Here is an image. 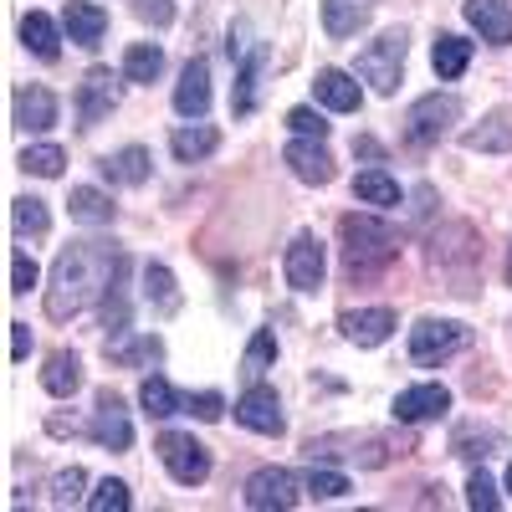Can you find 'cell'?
Here are the masks:
<instances>
[{"mask_svg":"<svg viewBox=\"0 0 512 512\" xmlns=\"http://www.w3.org/2000/svg\"><path fill=\"white\" fill-rule=\"evenodd\" d=\"M118 272H123V256H118L113 241H72V246H62L57 267H52V287H47V318L67 323L77 313H88L113 287Z\"/></svg>","mask_w":512,"mask_h":512,"instance_id":"obj_1","label":"cell"},{"mask_svg":"<svg viewBox=\"0 0 512 512\" xmlns=\"http://www.w3.org/2000/svg\"><path fill=\"white\" fill-rule=\"evenodd\" d=\"M338 241H344V272L354 282L379 277L400 256V231L379 216H344L338 221Z\"/></svg>","mask_w":512,"mask_h":512,"instance_id":"obj_2","label":"cell"},{"mask_svg":"<svg viewBox=\"0 0 512 512\" xmlns=\"http://www.w3.org/2000/svg\"><path fill=\"white\" fill-rule=\"evenodd\" d=\"M405 52H410V36L405 31H384L379 41H369V47L359 52V77L369 82V88L379 98H390L400 88V72H405Z\"/></svg>","mask_w":512,"mask_h":512,"instance_id":"obj_3","label":"cell"},{"mask_svg":"<svg viewBox=\"0 0 512 512\" xmlns=\"http://www.w3.org/2000/svg\"><path fill=\"white\" fill-rule=\"evenodd\" d=\"M461 118V98L456 93H425L420 103H410L405 113V144L410 149H431L451 134V123Z\"/></svg>","mask_w":512,"mask_h":512,"instance_id":"obj_4","label":"cell"},{"mask_svg":"<svg viewBox=\"0 0 512 512\" xmlns=\"http://www.w3.org/2000/svg\"><path fill=\"white\" fill-rule=\"evenodd\" d=\"M466 344H472V328L451 323V318H420V323L410 328V359H415L420 369H431V364L461 354Z\"/></svg>","mask_w":512,"mask_h":512,"instance_id":"obj_5","label":"cell"},{"mask_svg":"<svg viewBox=\"0 0 512 512\" xmlns=\"http://www.w3.org/2000/svg\"><path fill=\"white\" fill-rule=\"evenodd\" d=\"M303 477L297 472H287V466H262V472H251V482H246V507L251 512H287V507H297L303 502Z\"/></svg>","mask_w":512,"mask_h":512,"instance_id":"obj_6","label":"cell"},{"mask_svg":"<svg viewBox=\"0 0 512 512\" xmlns=\"http://www.w3.org/2000/svg\"><path fill=\"white\" fill-rule=\"evenodd\" d=\"M159 461H164V472L175 477L180 487H200L210 477V451L195 436H185V431H164L159 436Z\"/></svg>","mask_w":512,"mask_h":512,"instance_id":"obj_7","label":"cell"},{"mask_svg":"<svg viewBox=\"0 0 512 512\" xmlns=\"http://www.w3.org/2000/svg\"><path fill=\"white\" fill-rule=\"evenodd\" d=\"M82 436H93L103 451H128L134 446V425H128V410H123V400L113 390L98 395V410H93L88 425H82Z\"/></svg>","mask_w":512,"mask_h":512,"instance_id":"obj_8","label":"cell"},{"mask_svg":"<svg viewBox=\"0 0 512 512\" xmlns=\"http://www.w3.org/2000/svg\"><path fill=\"white\" fill-rule=\"evenodd\" d=\"M118 108V82L108 67H88V77L77 82V128H98Z\"/></svg>","mask_w":512,"mask_h":512,"instance_id":"obj_9","label":"cell"},{"mask_svg":"<svg viewBox=\"0 0 512 512\" xmlns=\"http://www.w3.org/2000/svg\"><path fill=\"white\" fill-rule=\"evenodd\" d=\"M282 272H287V282H292L297 292H318V287H323V272H328L318 236L297 231V236H292V246H287V256H282Z\"/></svg>","mask_w":512,"mask_h":512,"instance_id":"obj_10","label":"cell"},{"mask_svg":"<svg viewBox=\"0 0 512 512\" xmlns=\"http://www.w3.org/2000/svg\"><path fill=\"white\" fill-rule=\"evenodd\" d=\"M236 420L256 436H282V425H287L282 400H277V390H267V384H251V390L236 400Z\"/></svg>","mask_w":512,"mask_h":512,"instance_id":"obj_11","label":"cell"},{"mask_svg":"<svg viewBox=\"0 0 512 512\" xmlns=\"http://www.w3.org/2000/svg\"><path fill=\"white\" fill-rule=\"evenodd\" d=\"M446 410H451V390H446V384H410V390L395 395V420H405V425L441 420Z\"/></svg>","mask_w":512,"mask_h":512,"instance_id":"obj_12","label":"cell"},{"mask_svg":"<svg viewBox=\"0 0 512 512\" xmlns=\"http://www.w3.org/2000/svg\"><path fill=\"white\" fill-rule=\"evenodd\" d=\"M461 16L472 31H482V41H492V47H507L512 41V0H466Z\"/></svg>","mask_w":512,"mask_h":512,"instance_id":"obj_13","label":"cell"},{"mask_svg":"<svg viewBox=\"0 0 512 512\" xmlns=\"http://www.w3.org/2000/svg\"><path fill=\"white\" fill-rule=\"evenodd\" d=\"M205 108H210V62L190 57L180 82H175V113L180 118H205Z\"/></svg>","mask_w":512,"mask_h":512,"instance_id":"obj_14","label":"cell"},{"mask_svg":"<svg viewBox=\"0 0 512 512\" xmlns=\"http://www.w3.org/2000/svg\"><path fill=\"white\" fill-rule=\"evenodd\" d=\"M282 159L303 185H328L333 180V154L323 149V139H292Z\"/></svg>","mask_w":512,"mask_h":512,"instance_id":"obj_15","label":"cell"},{"mask_svg":"<svg viewBox=\"0 0 512 512\" xmlns=\"http://www.w3.org/2000/svg\"><path fill=\"white\" fill-rule=\"evenodd\" d=\"M338 328H344L349 344H359V349H379L400 323H395L390 308H359V313H344V318H338Z\"/></svg>","mask_w":512,"mask_h":512,"instance_id":"obj_16","label":"cell"},{"mask_svg":"<svg viewBox=\"0 0 512 512\" xmlns=\"http://www.w3.org/2000/svg\"><path fill=\"white\" fill-rule=\"evenodd\" d=\"M62 26L72 36V47H103V31H108V11L93 6V0H67V11H62Z\"/></svg>","mask_w":512,"mask_h":512,"instance_id":"obj_17","label":"cell"},{"mask_svg":"<svg viewBox=\"0 0 512 512\" xmlns=\"http://www.w3.org/2000/svg\"><path fill=\"white\" fill-rule=\"evenodd\" d=\"M262 72H267V41H256V47L241 57V67H236V88H231V113H236V118H246V113L256 108Z\"/></svg>","mask_w":512,"mask_h":512,"instance_id":"obj_18","label":"cell"},{"mask_svg":"<svg viewBox=\"0 0 512 512\" xmlns=\"http://www.w3.org/2000/svg\"><path fill=\"white\" fill-rule=\"evenodd\" d=\"M52 123H57V98L41 88V82H31V88L16 93V128H26V134H47Z\"/></svg>","mask_w":512,"mask_h":512,"instance_id":"obj_19","label":"cell"},{"mask_svg":"<svg viewBox=\"0 0 512 512\" xmlns=\"http://www.w3.org/2000/svg\"><path fill=\"white\" fill-rule=\"evenodd\" d=\"M466 149L472 154H507L512 149V108H497L477 128H466Z\"/></svg>","mask_w":512,"mask_h":512,"instance_id":"obj_20","label":"cell"},{"mask_svg":"<svg viewBox=\"0 0 512 512\" xmlns=\"http://www.w3.org/2000/svg\"><path fill=\"white\" fill-rule=\"evenodd\" d=\"M313 93H318V103L333 108V113H354V108H359V82H354L349 72H338V67H323V72H318Z\"/></svg>","mask_w":512,"mask_h":512,"instance_id":"obj_21","label":"cell"},{"mask_svg":"<svg viewBox=\"0 0 512 512\" xmlns=\"http://www.w3.org/2000/svg\"><path fill=\"white\" fill-rule=\"evenodd\" d=\"M41 390L57 395V400L77 395V390H82V359H77L72 349H57V354L47 359V369H41Z\"/></svg>","mask_w":512,"mask_h":512,"instance_id":"obj_22","label":"cell"},{"mask_svg":"<svg viewBox=\"0 0 512 512\" xmlns=\"http://www.w3.org/2000/svg\"><path fill=\"white\" fill-rule=\"evenodd\" d=\"M216 144H221V134L210 123H200V118H195V128H175V134H169V154H175L180 164L210 159V154H216Z\"/></svg>","mask_w":512,"mask_h":512,"instance_id":"obj_23","label":"cell"},{"mask_svg":"<svg viewBox=\"0 0 512 512\" xmlns=\"http://www.w3.org/2000/svg\"><path fill=\"white\" fill-rule=\"evenodd\" d=\"M21 47H26L36 62H57V57H62V41H57V26H52V16L31 11V16L21 21Z\"/></svg>","mask_w":512,"mask_h":512,"instance_id":"obj_24","label":"cell"},{"mask_svg":"<svg viewBox=\"0 0 512 512\" xmlns=\"http://www.w3.org/2000/svg\"><path fill=\"white\" fill-rule=\"evenodd\" d=\"M67 210H72V221H82V226H113V195H103V190H93V185H77L72 195H67Z\"/></svg>","mask_w":512,"mask_h":512,"instance_id":"obj_25","label":"cell"},{"mask_svg":"<svg viewBox=\"0 0 512 512\" xmlns=\"http://www.w3.org/2000/svg\"><path fill=\"white\" fill-rule=\"evenodd\" d=\"M364 21H369V6H359V0H323V31H328L333 41L359 36Z\"/></svg>","mask_w":512,"mask_h":512,"instance_id":"obj_26","label":"cell"},{"mask_svg":"<svg viewBox=\"0 0 512 512\" xmlns=\"http://www.w3.org/2000/svg\"><path fill=\"white\" fill-rule=\"evenodd\" d=\"M431 62H436V77H441V82H456V77L466 72V62H472V41L441 31L436 47H431Z\"/></svg>","mask_w":512,"mask_h":512,"instance_id":"obj_27","label":"cell"},{"mask_svg":"<svg viewBox=\"0 0 512 512\" xmlns=\"http://www.w3.org/2000/svg\"><path fill=\"white\" fill-rule=\"evenodd\" d=\"M144 297L154 303V313H159V318H175V313H180V287H175V272L159 267V262H149V267H144Z\"/></svg>","mask_w":512,"mask_h":512,"instance_id":"obj_28","label":"cell"},{"mask_svg":"<svg viewBox=\"0 0 512 512\" xmlns=\"http://www.w3.org/2000/svg\"><path fill=\"white\" fill-rule=\"evenodd\" d=\"M103 175L118 180V185H144V180H149V149L128 144V149L108 154V159H103Z\"/></svg>","mask_w":512,"mask_h":512,"instance_id":"obj_29","label":"cell"},{"mask_svg":"<svg viewBox=\"0 0 512 512\" xmlns=\"http://www.w3.org/2000/svg\"><path fill=\"white\" fill-rule=\"evenodd\" d=\"M139 405L149 410V420H164V415H180V395H175V384H169L164 374H149L139 384Z\"/></svg>","mask_w":512,"mask_h":512,"instance_id":"obj_30","label":"cell"},{"mask_svg":"<svg viewBox=\"0 0 512 512\" xmlns=\"http://www.w3.org/2000/svg\"><path fill=\"white\" fill-rule=\"evenodd\" d=\"M164 72V52L154 47V41H134V47L123 52V77L128 82H154Z\"/></svg>","mask_w":512,"mask_h":512,"instance_id":"obj_31","label":"cell"},{"mask_svg":"<svg viewBox=\"0 0 512 512\" xmlns=\"http://www.w3.org/2000/svg\"><path fill=\"white\" fill-rule=\"evenodd\" d=\"M11 221H16V236H47V231H52L47 200H36V195L11 200Z\"/></svg>","mask_w":512,"mask_h":512,"instance_id":"obj_32","label":"cell"},{"mask_svg":"<svg viewBox=\"0 0 512 512\" xmlns=\"http://www.w3.org/2000/svg\"><path fill=\"white\" fill-rule=\"evenodd\" d=\"M108 359H118V364L164 359V344H159V338H128V333H113V338H108Z\"/></svg>","mask_w":512,"mask_h":512,"instance_id":"obj_33","label":"cell"},{"mask_svg":"<svg viewBox=\"0 0 512 512\" xmlns=\"http://www.w3.org/2000/svg\"><path fill=\"white\" fill-rule=\"evenodd\" d=\"M354 195L364 205H400V185L384 175V169H364V175L354 180Z\"/></svg>","mask_w":512,"mask_h":512,"instance_id":"obj_34","label":"cell"},{"mask_svg":"<svg viewBox=\"0 0 512 512\" xmlns=\"http://www.w3.org/2000/svg\"><path fill=\"white\" fill-rule=\"evenodd\" d=\"M62 164H67V154L57 144H36V149L21 154V169H26V175H41V180H57Z\"/></svg>","mask_w":512,"mask_h":512,"instance_id":"obj_35","label":"cell"},{"mask_svg":"<svg viewBox=\"0 0 512 512\" xmlns=\"http://www.w3.org/2000/svg\"><path fill=\"white\" fill-rule=\"evenodd\" d=\"M303 487H308V497H349L354 492L349 477L344 472H328V466H313V472L303 477Z\"/></svg>","mask_w":512,"mask_h":512,"instance_id":"obj_36","label":"cell"},{"mask_svg":"<svg viewBox=\"0 0 512 512\" xmlns=\"http://www.w3.org/2000/svg\"><path fill=\"white\" fill-rule=\"evenodd\" d=\"M466 507H472V512H497V507H502V497H497V482L482 472V466L472 472V482H466Z\"/></svg>","mask_w":512,"mask_h":512,"instance_id":"obj_37","label":"cell"},{"mask_svg":"<svg viewBox=\"0 0 512 512\" xmlns=\"http://www.w3.org/2000/svg\"><path fill=\"white\" fill-rule=\"evenodd\" d=\"M82 487H88V472L82 466H67V472L52 477V507H72L82 497Z\"/></svg>","mask_w":512,"mask_h":512,"instance_id":"obj_38","label":"cell"},{"mask_svg":"<svg viewBox=\"0 0 512 512\" xmlns=\"http://www.w3.org/2000/svg\"><path fill=\"white\" fill-rule=\"evenodd\" d=\"M128 502H134V497H128V487L123 482H98V492L88 497V512H128Z\"/></svg>","mask_w":512,"mask_h":512,"instance_id":"obj_39","label":"cell"},{"mask_svg":"<svg viewBox=\"0 0 512 512\" xmlns=\"http://www.w3.org/2000/svg\"><path fill=\"white\" fill-rule=\"evenodd\" d=\"M272 354H277V338L262 328V333L251 338V349H246V364H241V369H246L251 379H262V374H267V364H272Z\"/></svg>","mask_w":512,"mask_h":512,"instance_id":"obj_40","label":"cell"},{"mask_svg":"<svg viewBox=\"0 0 512 512\" xmlns=\"http://www.w3.org/2000/svg\"><path fill=\"white\" fill-rule=\"evenodd\" d=\"M287 128L297 139H328V123H323V113H313V108H292L287 113Z\"/></svg>","mask_w":512,"mask_h":512,"instance_id":"obj_41","label":"cell"},{"mask_svg":"<svg viewBox=\"0 0 512 512\" xmlns=\"http://www.w3.org/2000/svg\"><path fill=\"white\" fill-rule=\"evenodd\" d=\"M36 287V262H31V251H21L16 246V256H11V292L16 297H26Z\"/></svg>","mask_w":512,"mask_h":512,"instance_id":"obj_42","label":"cell"},{"mask_svg":"<svg viewBox=\"0 0 512 512\" xmlns=\"http://www.w3.org/2000/svg\"><path fill=\"white\" fill-rule=\"evenodd\" d=\"M134 16L154 21V26H169L175 21V0H134Z\"/></svg>","mask_w":512,"mask_h":512,"instance_id":"obj_43","label":"cell"},{"mask_svg":"<svg viewBox=\"0 0 512 512\" xmlns=\"http://www.w3.org/2000/svg\"><path fill=\"white\" fill-rule=\"evenodd\" d=\"M190 415L195 420H221L226 415V400L216 390H200V395H190Z\"/></svg>","mask_w":512,"mask_h":512,"instance_id":"obj_44","label":"cell"},{"mask_svg":"<svg viewBox=\"0 0 512 512\" xmlns=\"http://www.w3.org/2000/svg\"><path fill=\"white\" fill-rule=\"evenodd\" d=\"M26 354H31V328L26 323H11V359L21 364Z\"/></svg>","mask_w":512,"mask_h":512,"instance_id":"obj_45","label":"cell"},{"mask_svg":"<svg viewBox=\"0 0 512 512\" xmlns=\"http://www.w3.org/2000/svg\"><path fill=\"white\" fill-rule=\"evenodd\" d=\"M354 154H364V159H379V154H384V149H379V144H374V139H354Z\"/></svg>","mask_w":512,"mask_h":512,"instance_id":"obj_46","label":"cell"},{"mask_svg":"<svg viewBox=\"0 0 512 512\" xmlns=\"http://www.w3.org/2000/svg\"><path fill=\"white\" fill-rule=\"evenodd\" d=\"M507 497H512V466H507Z\"/></svg>","mask_w":512,"mask_h":512,"instance_id":"obj_47","label":"cell"},{"mask_svg":"<svg viewBox=\"0 0 512 512\" xmlns=\"http://www.w3.org/2000/svg\"><path fill=\"white\" fill-rule=\"evenodd\" d=\"M507 282H512V251H507Z\"/></svg>","mask_w":512,"mask_h":512,"instance_id":"obj_48","label":"cell"}]
</instances>
